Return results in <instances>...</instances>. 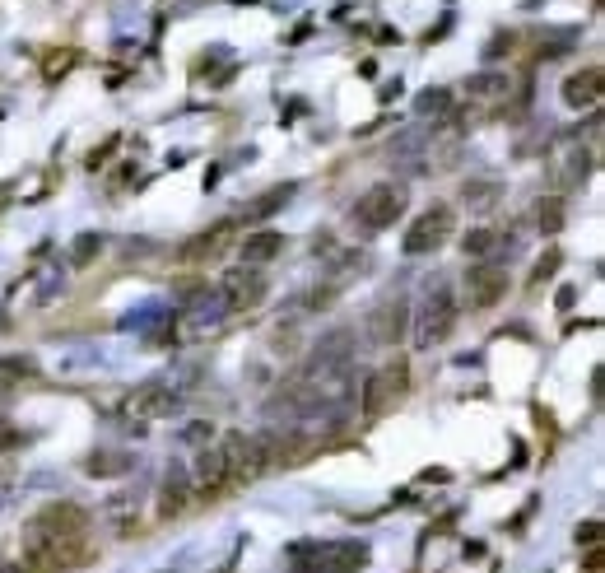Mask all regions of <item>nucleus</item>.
<instances>
[{
  "instance_id": "nucleus-23",
  "label": "nucleus",
  "mask_w": 605,
  "mask_h": 573,
  "mask_svg": "<svg viewBox=\"0 0 605 573\" xmlns=\"http://www.w3.org/2000/svg\"><path fill=\"white\" fill-rule=\"evenodd\" d=\"M284 201H289V187H280V191H270L266 201H256V205H252V210H247V215H252V219H261V215H270V210H275V205H284Z\"/></svg>"
},
{
  "instance_id": "nucleus-6",
  "label": "nucleus",
  "mask_w": 605,
  "mask_h": 573,
  "mask_svg": "<svg viewBox=\"0 0 605 573\" xmlns=\"http://www.w3.org/2000/svg\"><path fill=\"white\" fill-rule=\"evenodd\" d=\"M24 536H38V541H75V536H89V513L80 504H47L42 513H33Z\"/></svg>"
},
{
  "instance_id": "nucleus-11",
  "label": "nucleus",
  "mask_w": 605,
  "mask_h": 573,
  "mask_svg": "<svg viewBox=\"0 0 605 573\" xmlns=\"http://www.w3.org/2000/svg\"><path fill=\"white\" fill-rule=\"evenodd\" d=\"M229 243H233V224H215V229L196 233V238H187V243L177 247V261H187V266H201V261H219Z\"/></svg>"
},
{
  "instance_id": "nucleus-17",
  "label": "nucleus",
  "mask_w": 605,
  "mask_h": 573,
  "mask_svg": "<svg viewBox=\"0 0 605 573\" xmlns=\"http://www.w3.org/2000/svg\"><path fill=\"white\" fill-rule=\"evenodd\" d=\"M182 504H187V480H182V476H177V471H173V476L163 480L159 513H163V518H168V513H182Z\"/></svg>"
},
{
  "instance_id": "nucleus-9",
  "label": "nucleus",
  "mask_w": 605,
  "mask_h": 573,
  "mask_svg": "<svg viewBox=\"0 0 605 573\" xmlns=\"http://www.w3.org/2000/svg\"><path fill=\"white\" fill-rule=\"evenodd\" d=\"M410 331V303L405 299H382L368 313V341L373 345H396Z\"/></svg>"
},
{
  "instance_id": "nucleus-4",
  "label": "nucleus",
  "mask_w": 605,
  "mask_h": 573,
  "mask_svg": "<svg viewBox=\"0 0 605 573\" xmlns=\"http://www.w3.org/2000/svg\"><path fill=\"white\" fill-rule=\"evenodd\" d=\"M405 392H410V364L405 359H391V364H382L377 373L363 378V410L368 415H387Z\"/></svg>"
},
{
  "instance_id": "nucleus-18",
  "label": "nucleus",
  "mask_w": 605,
  "mask_h": 573,
  "mask_svg": "<svg viewBox=\"0 0 605 573\" xmlns=\"http://www.w3.org/2000/svg\"><path fill=\"white\" fill-rule=\"evenodd\" d=\"M498 243H503V233H498V229H471V233H466V257L484 261Z\"/></svg>"
},
{
  "instance_id": "nucleus-12",
  "label": "nucleus",
  "mask_w": 605,
  "mask_h": 573,
  "mask_svg": "<svg viewBox=\"0 0 605 573\" xmlns=\"http://www.w3.org/2000/svg\"><path fill=\"white\" fill-rule=\"evenodd\" d=\"M173 406H177V396L163 382H145V387H135L126 396V410L140 415V420H163V415H173Z\"/></svg>"
},
{
  "instance_id": "nucleus-22",
  "label": "nucleus",
  "mask_w": 605,
  "mask_h": 573,
  "mask_svg": "<svg viewBox=\"0 0 605 573\" xmlns=\"http://www.w3.org/2000/svg\"><path fill=\"white\" fill-rule=\"evenodd\" d=\"M98 247H103V238L98 233H84L80 243H75V266H89V257H94Z\"/></svg>"
},
{
  "instance_id": "nucleus-14",
  "label": "nucleus",
  "mask_w": 605,
  "mask_h": 573,
  "mask_svg": "<svg viewBox=\"0 0 605 573\" xmlns=\"http://www.w3.org/2000/svg\"><path fill=\"white\" fill-rule=\"evenodd\" d=\"M284 257V233L275 229H261V233H247L242 243V266H266V261Z\"/></svg>"
},
{
  "instance_id": "nucleus-26",
  "label": "nucleus",
  "mask_w": 605,
  "mask_h": 573,
  "mask_svg": "<svg viewBox=\"0 0 605 573\" xmlns=\"http://www.w3.org/2000/svg\"><path fill=\"white\" fill-rule=\"evenodd\" d=\"M578 541H582V546H596V541H601V522H582Z\"/></svg>"
},
{
  "instance_id": "nucleus-15",
  "label": "nucleus",
  "mask_w": 605,
  "mask_h": 573,
  "mask_svg": "<svg viewBox=\"0 0 605 573\" xmlns=\"http://www.w3.org/2000/svg\"><path fill=\"white\" fill-rule=\"evenodd\" d=\"M28 378H33V359H24V355L0 359V396H10L14 387H24Z\"/></svg>"
},
{
  "instance_id": "nucleus-24",
  "label": "nucleus",
  "mask_w": 605,
  "mask_h": 573,
  "mask_svg": "<svg viewBox=\"0 0 605 573\" xmlns=\"http://www.w3.org/2000/svg\"><path fill=\"white\" fill-rule=\"evenodd\" d=\"M75 66V52H52L47 56V80H61V70Z\"/></svg>"
},
{
  "instance_id": "nucleus-21",
  "label": "nucleus",
  "mask_w": 605,
  "mask_h": 573,
  "mask_svg": "<svg viewBox=\"0 0 605 573\" xmlns=\"http://www.w3.org/2000/svg\"><path fill=\"white\" fill-rule=\"evenodd\" d=\"M447 103H452V94H447V89H424V94H419V103H415V108L424 112V117H443V112H447Z\"/></svg>"
},
{
  "instance_id": "nucleus-1",
  "label": "nucleus",
  "mask_w": 605,
  "mask_h": 573,
  "mask_svg": "<svg viewBox=\"0 0 605 573\" xmlns=\"http://www.w3.org/2000/svg\"><path fill=\"white\" fill-rule=\"evenodd\" d=\"M368 546L363 541H317L294 550V573H363Z\"/></svg>"
},
{
  "instance_id": "nucleus-27",
  "label": "nucleus",
  "mask_w": 605,
  "mask_h": 573,
  "mask_svg": "<svg viewBox=\"0 0 605 573\" xmlns=\"http://www.w3.org/2000/svg\"><path fill=\"white\" fill-rule=\"evenodd\" d=\"M14 443H19V434H14V424L5 420V415H0V452H10Z\"/></svg>"
},
{
  "instance_id": "nucleus-5",
  "label": "nucleus",
  "mask_w": 605,
  "mask_h": 573,
  "mask_svg": "<svg viewBox=\"0 0 605 573\" xmlns=\"http://www.w3.org/2000/svg\"><path fill=\"white\" fill-rule=\"evenodd\" d=\"M452 229H457L452 205H429V210H419L415 224L405 229V252H410V257H429V252H438V247L452 238Z\"/></svg>"
},
{
  "instance_id": "nucleus-7",
  "label": "nucleus",
  "mask_w": 605,
  "mask_h": 573,
  "mask_svg": "<svg viewBox=\"0 0 605 573\" xmlns=\"http://www.w3.org/2000/svg\"><path fill=\"white\" fill-rule=\"evenodd\" d=\"M452 322H457V303L447 289H438L429 303H424V313H419V327H415V345L419 350H433V345H443L452 336Z\"/></svg>"
},
{
  "instance_id": "nucleus-25",
  "label": "nucleus",
  "mask_w": 605,
  "mask_h": 573,
  "mask_svg": "<svg viewBox=\"0 0 605 573\" xmlns=\"http://www.w3.org/2000/svg\"><path fill=\"white\" fill-rule=\"evenodd\" d=\"M559 261H564L559 252H545V257H540V266H536V275H531V285H540V280H550V275L559 271Z\"/></svg>"
},
{
  "instance_id": "nucleus-20",
  "label": "nucleus",
  "mask_w": 605,
  "mask_h": 573,
  "mask_svg": "<svg viewBox=\"0 0 605 573\" xmlns=\"http://www.w3.org/2000/svg\"><path fill=\"white\" fill-rule=\"evenodd\" d=\"M126 466H131L126 452H98V457H89V476H117Z\"/></svg>"
},
{
  "instance_id": "nucleus-28",
  "label": "nucleus",
  "mask_w": 605,
  "mask_h": 573,
  "mask_svg": "<svg viewBox=\"0 0 605 573\" xmlns=\"http://www.w3.org/2000/svg\"><path fill=\"white\" fill-rule=\"evenodd\" d=\"M0 573H33V569L24 560H10V564H0Z\"/></svg>"
},
{
  "instance_id": "nucleus-13",
  "label": "nucleus",
  "mask_w": 605,
  "mask_h": 573,
  "mask_svg": "<svg viewBox=\"0 0 605 573\" xmlns=\"http://www.w3.org/2000/svg\"><path fill=\"white\" fill-rule=\"evenodd\" d=\"M601 94H605L601 66H587V70H578V75H568V80H564V103H568V108H596Z\"/></svg>"
},
{
  "instance_id": "nucleus-19",
  "label": "nucleus",
  "mask_w": 605,
  "mask_h": 573,
  "mask_svg": "<svg viewBox=\"0 0 605 573\" xmlns=\"http://www.w3.org/2000/svg\"><path fill=\"white\" fill-rule=\"evenodd\" d=\"M536 224H540V233L564 229V201H559V196H545V201L536 205Z\"/></svg>"
},
{
  "instance_id": "nucleus-8",
  "label": "nucleus",
  "mask_w": 605,
  "mask_h": 573,
  "mask_svg": "<svg viewBox=\"0 0 605 573\" xmlns=\"http://www.w3.org/2000/svg\"><path fill=\"white\" fill-rule=\"evenodd\" d=\"M466 294H471L475 308H494V303L508 294V271L489 257L471 261V271H466Z\"/></svg>"
},
{
  "instance_id": "nucleus-3",
  "label": "nucleus",
  "mask_w": 605,
  "mask_h": 573,
  "mask_svg": "<svg viewBox=\"0 0 605 573\" xmlns=\"http://www.w3.org/2000/svg\"><path fill=\"white\" fill-rule=\"evenodd\" d=\"M219 457H224V480L229 485H252L261 471H266V448L261 438H247V434H224L219 438Z\"/></svg>"
},
{
  "instance_id": "nucleus-16",
  "label": "nucleus",
  "mask_w": 605,
  "mask_h": 573,
  "mask_svg": "<svg viewBox=\"0 0 605 573\" xmlns=\"http://www.w3.org/2000/svg\"><path fill=\"white\" fill-rule=\"evenodd\" d=\"M508 94H512V75H480V80H471V98H480V103H498Z\"/></svg>"
},
{
  "instance_id": "nucleus-2",
  "label": "nucleus",
  "mask_w": 605,
  "mask_h": 573,
  "mask_svg": "<svg viewBox=\"0 0 605 573\" xmlns=\"http://www.w3.org/2000/svg\"><path fill=\"white\" fill-rule=\"evenodd\" d=\"M405 205H410V191L396 187V182H377V187H368L354 201V219H359L363 229H391L396 219L405 215Z\"/></svg>"
},
{
  "instance_id": "nucleus-10",
  "label": "nucleus",
  "mask_w": 605,
  "mask_h": 573,
  "mask_svg": "<svg viewBox=\"0 0 605 573\" xmlns=\"http://www.w3.org/2000/svg\"><path fill=\"white\" fill-rule=\"evenodd\" d=\"M266 275H261V266H233L229 275H224V299H229V308H261L266 303Z\"/></svg>"
}]
</instances>
